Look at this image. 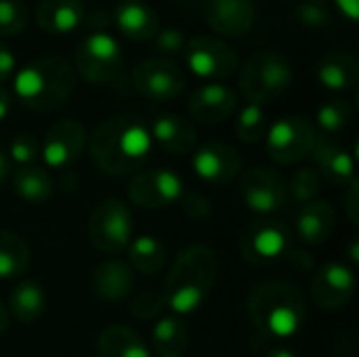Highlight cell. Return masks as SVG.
<instances>
[{
	"mask_svg": "<svg viewBox=\"0 0 359 357\" xmlns=\"http://www.w3.org/2000/svg\"><path fill=\"white\" fill-rule=\"evenodd\" d=\"M149 128L133 116H114L101 122L90 137L95 164L111 177H126L143 168L151 154Z\"/></svg>",
	"mask_w": 359,
	"mask_h": 357,
	"instance_id": "obj_1",
	"label": "cell"
},
{
	"mask_svg": "<svg viewBox=\"0 0 359 357\" xmlns=\"http://www.w3.org/2000/svg\"><path fill=\"white\" fill-rule=\"evenodd\" d=\"M219 276L217 255L208 246H189L179 252L164 282V301L179 316L198 311L210 297Z\"/></svg>",
	"mask_w": 359,
	"mask_h": 357,
	"instance_id": "obj_2",
	"label": "cell"
},
{
	"mask_svg": "<svg viewBox=\"0 0 359 357\" xmlns=\"http://www.w3.org/2000/svg\"><path fill=\"white\" fill-rule=\"evenodd\" d=\"M248 314L263 337L290 339L303 328L307 305L299 286L286 280H267L250 292Z\"/></svg>",
	"mask_w": 359,
	"mask_h": 357,
	"instance_id": "obj_3",
	"label": "cell"
},
{
	"mask_svg": "<svg viewBox=\"0 0 359 357\" xmlns=\"http://www.w3.org/2000/svg\"><path fill=\"white\" fill-rule=\"evenodd\" d=\"M76 86L74 65L59 57L46 55L29 61L13 76L17 99L34 112H53L61 107Z\"/></svg>",
	"mask_w": 359,
	"mask_h": 357,
	"instance_id": "obj_4",
	"label": "cell"
},
{
	"mask_svg": "<svg viewBox=\"0 0 359 357\" xmlns=\"http://www.w3.org/2000/svg\"><path fill=\"white\" fill-rule=\"evenodd\" d=\"M294 82V69L290 61L273 50L255 53L242 67L240 90L257 105L280 99Z\"/></svg>",
	"mask_w": 359,
	"mask_h": 357,
	"instance_id": "obj_5",
	"label": "cell"
},
{
	"mask_svg": "<svg viewBox=\"0 0 359 357\" xmlns=\"http://www.w3.org/2000/svg\"><path fill=\"white\" fill-rule=\"evenodd\" d=\"M124 65V53L120 42L107 32L88 34L74 53L76 72L93 84H107L116 80Z\"/></svg>",
	"mask_w": 359,
	"mask_h": 357,
	"instance_id": "obj_6",
	"label": "cell"
},
{
	"mask_svg": "<svg viewBox=\"0 0 359 357\" xmlns=\"http://www.w3.org/2000/svg\"><path fill=\"white\" fill-rule=\"evenodd\" d=\"M133 229L130 208L118 198H103L88 217L90 244L107 255L122 252L133 240Z\"/></svg>",
	"mask_w": 359,
	"mask_h": 357,
	"instance_id": "obj_7",
	"label": "cell"
},
{
	"mask_svg": "<svg viewBox=\"0 0 359 357\" xmlns=\"http://www.w3.org/2000/svg\"><path fill=\"white\" fill-rule=\"evenodd\" d=\"M267 154L278 164H297L305 160L316 143H318V130L316 124L301 114L284 116L276 124L267 128Z\"/></svg>",
	"mask_w": 359,
	"mask_h": 357,
	"instance_id": "obj_8",
	"label": "cell"
},
{
	"mask_svg": "<svg viewBox=\"0 0 359 357\" xmlns=\"http://www.w3.org/2000/svg\"><path fill=\"white\" fill-rule=\"evenodd\" d=\"M183 55L189 72L208 82L229 78L240 65L238 50L219 36H194L185 42Z\"/></svg>",
	"mask_w": 359,
	"mask_h": 357,
	"instance_id": "obj_9",
	"label": "cell"
},
{
	"mask_svg": "<svg viewBox=\"0 0 359 357\" xmlns=\"http://www.w3.org/2000/svg\"><path fill=\"white\" fill-rule=\"evenodd\" d=\"M292 248L290 231L284 223L273 219H259L252 221L242 238H240V252L242 259L250 265H269L286 257Z\"/></svg>",
	"mask_w": 359,
	"mask_h": 357,
	"instance_id": "obj_10",
	"label": "cell"
},
{
	"mask_svg": "<svg viewBox=\"0 0 359 357\" xmlns=\"http://www.w3.org/2000/svg\"><path fill=\"white\" fill-rule=\"evenodd\" d=\"M240 196L252 213L271 215L286 206L288 185L276 170L267 166H255L242 175Z\"/></svg>",
	"mask_w": 359,
	"mask_h": 357,
	"instance_id": "obj_11",
	"label": "cell"
},
{
	"mask_svg": "<svg viewBox=\"0 0 359 357\" xmlns=\"http://www.w3.org/2000/svg\"><path fill=\"white\" fill-rule=\"evenodd\" d=\"M183 181L170 168H149L133 177L128 185L130 200L141 208H166L183 196Z\"/></svg>",
	"mask_w": 359,
	"mask_h": 357,
	"instance_id": "obj_12",
	"label": "cell"
},
{
	"mask_svg": "<svg viewBox=\"0 0 359 357\" xmlns=\"http://www.w3.org/2000/svg\"><path fill=\"white\" fill-rule=\"evenodd\" d=\"M135 88L154 101H172L185 90V74L168 59H145L133 69Z\"/></svg>",
	"mask_w": 359,
	"mask_h": 357,
	"instance_id": "obj_13",
	"label": "cell"
},
{
	"mask_svg": "<svg viewBox=\"0 0 359 357\" xmlns=\"http://www.w3.org/2000/svg\"><path fill=\"white\" fill-rule=\"evenodd\" d=\"M355 271L345 263H326L311 278V299L320 309H343L355 295Z\"/></svg>",
	"mask_w": 359,
	"mask_h": 357,
	"instance_id": "obj_14",
	"label": "cell"
},
{
	"mask_svg": "<svg viewBox=\"0 0 359 357\" xmlns=\"http://www.w3.org/2000/svg\"><path fill=\"white\" fill-rule=\"evenodd\" d=\"M86 147V130L76 120H59L55 122L44 141L40 143V156L46 166L63 170L69 168Z\"/></svg>",
	"mask_w": 359,
	"mask_h": 357,
	"instance_id": "obj_15",
	"label": "cell"
},
{
	"mask_svg": "<svg viewBox=\"0 0 359 357\" xmlns=\"http://www.w3.org/2000/svg\"><path fill=\"white\" fill-rule=\"evenodd\" d=\"M191 166L202 181L223 185L233 181L242 173V156L233 145L225 141H208L196 149Z\"/></svg>",
	"mask_w": 359,
	"mask_h": 357,
	"instance_id": "obj_16",
	"label": "cell"
},
{
	"mask_svg": "<svg viewBox=\"0 0 359 357\" xmlns=\"http://www.w3.org/2000/svg\"><path fill=\"white\" fill-rule=\"evenodd\" d=\"M204 17L219 38H242L257 21L252 0H206Z\"/></svg>",
	"mask_w": 359,
	"mask_h": 357,
	"instance_id": "obj_17",
	"label": "cell"
},
{
	"mask_svg": "<svg viewBox=\"0 0 359 357\" xmlns=\"http://www.w3.org/2000/svg\"><path fill=\"white\" fill-rule=\"evenodd\" d=\"M238 109V95L221 84V82H208L200 88H196L187 101L189 116L200 124H221L229 120Z\"/></svg>",
	"mask_w": 359,
	"mask_h": 357,
	"instance_id": "obj_18",
	"label": "cell"
},
{
	"mask_svg": "<svg viewBox=\"0 0 359 357\" xmlns=\"http://www.w3.org/2000/svg\"><path fill=\"white\" fill-rule=\"evenodd\" d=\"M337 225V215L330 202L326 200H311L301 204L294 217V234L303 244L318 246L324 244Z\"/></svg>",
	"mask_w": 359,
	"mask_h": 357,
	"instance_id": "obj_19",
	"label": "cell"
},
{
	"mask_svg": "<svg viewBox=\"0 0 359 357\" xmlns=\"http://www.w3.org/2000/svg\"><path fill=\"white\" fill-rule=\"evenodd\" d=\"M149 135L154 143H158L164 151L175 154V156H185L194 151L198 143L196 126L179 114L158 116L149 128Z\"/></svg>",
	"mask_w": 359,
	"mask_h": 357,
	"instance_id": "obj_20",
	"label": "cell"
},
{
	"mask_svg": "<svg viewBox=\"0 0 359 357\" xmlns=\"http://www.w3.org/2000/svg\"><path fill=\"white\" fill-rule=\"evenodd\" d=\"M114 21L120 34L130 40L147 42L160 32V17L158 13L145 4L143 0H124L114 11Z\"/></svg>",
	"mask_w": 359,
	"mask_h": 357,
	"instance_id": "obj_21",
	"label": "cell"
},
{
	"mask_svg": "<svg viewBox=\"0 0 359 357\" xmlns=\"http://www.w3.org/2000/svg\"><path fill=\"white\" fill-rule=\"evenodd\" d=\"M84 21V6L80 0H40L36 8V23L42 32L53 36L72 34Z\"/></svg>",
	"mask_w": 359,
	"mask_h": 357,
	"instance_id": "obj_22",
	"label": "cell"
},
{
	"mask_svg": "<svg viewBox=\"0 0 359 357\" xmlns=\"http://www.w3.org/2000/svg\"><path fill=\"white\" fill-rule=\"evenodd\" d=\"M318 170L334 185H349L355 179V160L353 154L347 151L332 139H318L311 151Z\"/></svg>",
	"mask_w": 359,
	"mask_h": 357,
	"instance_id": "obj_23",
	"label": "cell"
},
{
	"mask_svg": "<svg viewBox=\"0 0 359 357\" xmlns=\"http://www.w3.org/2000/svg\"><path fill=\"white\" fill-rule=\"evenodd\" d=\"M135 286V274L124 261H105L97 265L90 278V288L101 301H122Z\"/></svg>",
	"mask_w": 359,
	"mask_h": 357,
	"instance_id": "obj_24",
	"label": "cell"
},
{
	"mask_svg": "<svg viewBox=\"0 0 359 357\" xmlns=\"http://www.w3.org/2000/svg\"><path fill=\"white\" fill-rule=\"evenodd\" d=\"M316 76L328 90H351L359 80L358 59L349 53H328L318 61Z\"/></svg>",
	"mask_w": 359,
	"mask_h": 357,
	"instance_id": "obj_25",
	"label": "cell"
},
{
	"mask_svg": "<svg viewBox=\"0 0 359 357\" xmlns=\"http://www.w3.org/2000/svg\"><path fill=\"white\" fill-rule=\"evenodd\" d=\"M97 357H149V349L133 328L114 324L99 335Z\"/></svg>",
	"mask_w": 359,
	"mask_h": 357,
	"instance_id": "obj_26",
	"label": "cell"
},
{
	"mask_svg": "<svg viewBox=\"0 0 359 357\" xmlns=\"http://www.w3.org/2000/svg\"><path fill=\"white\" fill-rule=\"evenodd\" d=\"M46 309V295L38 282L23 280L19 282L8 295V309L11 316L21 324H34L44 316Z\"/></svg>",
	"mask_w": 359,
	"mask_h": 357,
	"instance_id": "obj_27",
	"label": "cell"
},
{
	"mask_svg": "<svg viewBox=\"0 0 359 357\" xmlns=\"http://www.w3.org/2000/svg\"><path fill=\"white\" fill-rule=\"evenodd\" d=\"M151 343L158 357H183L189 347V328L177 316H164L151 330Z\"/></svg>",
	"mask_w": 359,
	"mask_h": 357,
	"instance_id": "obj_28",
	"label": "cell"
},
{
	"mask_svg": "<svg viewBox=\"0 0 359 357\" xmlns=\"http://www.w3.org/2000/svg\"><path fill=\"white\" fill-rule=\"evenodd\" d=\"M15 194L29 204H44L55 194L53 177L40 166H19L13 175Z\"/></svg>",
	"mask_w": 359,
	"mask_h": 357,
	"instance_id": "obj_29",
	"label": "cell"
},
{
	"mask_svg": "<svg viewBox=\"0 0 359 357\" xmlns=\"http://www.w3.org/2000/svg\"><path fill=\"white\" fill-rule=\"evenodd\" d=\"M32 252L23 238L0 229V280H15L29 267Z\"/></svg>",
	"mask_w": 359,
	"mask_h": 357,
	"instance_id": "obj_30",
	"label": "cell"
},
{
	"mask_svg": "<svg viewBox=\"0 0 359 357\" xmlns=\"http://www.w3.org/2000/svg\"><path fill=\"white\" fill-rule=\"evenodd\" d=\"M126 248L130 269H137L145 276H154L162 271V267L166 265V248L154 236H139L130 240Z\"/></svg>",
	"mask_w": 359,
	"mask_h": 357,
	"instance_id": "obj_31",
	"label": "cell"
},
{
	"mask_svg": "<svg viewBox=\"0 0 359 357\" xmlns=\"http://www.w3.org/2000/svg\"><path fill=\"white\" fill-rule=\"evenodd\" d=\"M351 120H353V105L347 99H341V97L324 101L318 107V114H316L318 126L328 135L343 133L351 124Z\"/></svg>",
	"mask_w": 359,
	"mask_h": 357,
	"instance_id": "obj_32",
	"label": "cell"
},
{
	"mask_svg": "<svg viewBox=\"0 0 359 357\" xmlns=\"http://www.w3.org/2000/svg\"><path fill=\"white\" fill-rule=\"evenodd\" d=\"M267 114L263 109V105L257 103H248L246 107H242L238 112L236 118V135L240 141L244 143H259L265 135H267Z\"/></svg>",
	"mask_w": 359,
	"mask_h": 357,
	"instance_id": "obj_33",
	"label": "cell"
},
{
	"mask_svg": "<svg viewBox=\"0 0 359 357\" xmlns=\"http://www.w3.org/2000/svg\"><path fill=\"white\" fill-rule=\"evenodd\" d=\"M29 21V11L23 0H0V38L19 36Z\"/></svg>",
	"mask_w": 359,
	"mask_h": 357,
	"instance_id": "obj_34",
	"label": "cell"
},
{
	"mask_svg": "<svg viewBox=\"0 0 359 357\" xmlns=\"http://www.w3.org/2000/svg\"><path fill=\"white\" fill-rule=\"evenodd\" d=\"M288 185V194H292V198L301 204L311 202L318 198V194L322 191V181L320 175L313 168H299Z\"/></svg>",
	"mask_w": 359,
	"mask_h": 357,
	"instance_id": "obj_35",
	"label": "cell"
},
{
	"mask_svg": "<svg viewBox=\"0 0 359 357\" xmlns=\"http://www.w3.org/2000/svg\"><path fill=\"white\" fill-rule=\"evenodd\" d=\"M8 154H11V160L17 162L19 166H32L40 156V141L29 133H21L13 137L8 145Z\"/></svg>",
	"mask_w": 359,
	"mask_h": 357,
	"instance_id": "obj_36",
	"label": "cell"
},
{
	"mask_svg": "<svg viewBox=\"0 0 359 357\" xmlns=\"http://www.w3.org/2000/svg\"><path fill=\"white\" fill-rule=\"evenodd\" d=\"M166 307L164 295L156 292V290H145L141 295H137L130 303V314L139 320H154L162 314V309Z\"/></svg>",
	"mask_w": 359,
	"mask_h": 357,
	"instance_id": "obj_37",
	"label": "cell"
},
{
	"mask_svg": "<svg viewBox=\"0 0 359 357\" xmlns=\"http://www.w3.org/2000/svg\"><path fill=\"white\" fill-rule=\"evenodd\" d=\"M294 15H297L299 23L309 27V29H324L332 21L330 8L322 6V4H313V2H301L297 6Z\"/></svg>",
	"mask_w": 359,
	"mask_h": 357,
	"instance_id": "obj_38",
	"label": "cell"
},
{
	"mask_svg": "<svg viewBox=\"0 0 359 357\" xmlns=\"http://www.w3.org/2000/svg\"><path fill=\"white\" fill-rule=\"evenodd\" d=\"M185 36L179 27H160V32L154 36V46L164 55L181 53L185 46Z\"/></svg>",
	"mask_w": 359,
	"mask_h": 357,
	"instance_id": "obj_39",
	"label": "cell"
},
{
	"mask_svg": "<svg viewBox=\"0 0 359 357\" xmlns=\"http://www.w3.org/2000/svg\"><path fill=\"white\" fill-rule=\"evenodd\" d=\"M179 202H181V206H183V213H185L187 217H191V219L202 221V219H208V217L212 215L210 200L204 198L202 194H196V191L185 194V191H183V196L179 198Z\"/></svg>",
	"mask_w": 359,
	"mask_h": 357,
	"instance_id": "obj_40",
	"label": "cell"
},
{
	"mask_svg": "<svg viewBox=\"0 0 359 357\" xmlns=\"http://www.w3.org/2000/svg\"><path fill=\"white\" fill-rule=\"evenodd\" d=\"M15 67H17L15 53L4 42H0V84L15 76Z\"/></svg>",
	"mask_w": 359,
	"mask_h": 357,
	"instance_id": "obj_41",
	"label": "cell"
},
{
	"mask_svg": "<svg viewBox=\"0 0 359 357\" xmlns=\"http://www.w3.org/2000/svg\"><path fill=\"white\" fill-rule=\"evenodd\" d=\"M345 202H347V215H349V221H351L353 225H358V221H359V187H358V181H355V179H353V181L347 185Z\"/></svg>",
	"mask_w": 359,
	"mask_h": 357,
	"instance_id": "obj_42",
	"label": "cell"
},
{
	"mask_svg": "<svg viewBox=\"0 0 359 357\" xmlns=\"http://www.w3.org/2000/svg\"><path fill=\"white\" fill-rule=\"evenodd\" d=\"M286 259H288V263H290L297 271H301V274H307V271L313 269V259H311L307 252L299 250V248H290V250L286 252Z\"/></svg>",
	"mask_w": 359,
	"mask_h": 357,
	"instance_id": "obj_43",
	"label": "cell"
},
{
	"mask_svg": "<svg viewBox=\"0 0 359 357\" xmlns=\"http://www.w3.org/2000/svg\"><path fill=\"white\" fill-rule=\"evenodd\" d=\"M337 4V8L349 19V21H358L359 19V0H332Z\"/></svg>",
	"mask_w": 359,
	"mask_h": 357,
	"instance_id": "obj_44",
	"label": "cell"
},
{
	"mask_svg": "<svg viewBox=\"0 0 359 357\" xmlns=\"http://www.w3.org/2000/svg\"><path fill=\"white\" fill-rule=\"evenodd\" d=\"M11 103H13L11 93H8L6 88H2V86H0V122L8 116V112H11Z\"/></svg>",
	"mask_w": 359,
	"mask_h": 357,
	"instance_id": "obj_45",
	"label": "cell"
},
{
	"mask_svg": "<svg viewBox=\"0 0 359 357\" xmlns=\"http://www.w3.org/2000/svg\"><path fill=\"white\" fill-rule=\"evenodd\" d=\"M8 330V311H6V305L0 301V337Z\"/></svg>",
	"mask_w": 359,
	"mask_h": 357,
	"instance_id": "obj_46",
	"label": "cell"
},
{
	"mask_svg": "<svg viewBox=\"0 0 359 357\" xmlns=\"http://www.w3.org/2000/svg\"><path fill=\"white\" fill-rule=\"evenodd\" d=\"M8 170H11V164H8V158L0 151V185L6 181L8 177Z\"/></svg>",
	"mask_w": 359,
	"mask_h": 357,
	"instance_id": "obj_47",
	"label": "cell"
},
{
	"mask_svg": "<svg viewBox=\"0 0 359 357\" xmlns=\"http://www.w3.org/2000/svg\"><path fill=\"white\" fill-rule=\"evenodd\" d=\"M265 357H297L290 349H284V347H276V349H269Z\"/></svg>",
	"mask_w": 359,
	"mask_h": 357,
	"instance_id": "obj_48",
	"label": "cell"
},
{
	"mask_svg": "<svg viewBox=\"0 0 359 357\" xmlns=\"http://www.w3.org/2000/svg\"><path fill=\"white\" fill-rule=\"evenodd\" d=\"M359 244H358V240H355V238H353V240H351V248H349V259H351V263H353V265H358L359 263Z\"/></svg>",
	"mask_w": 359,
	"mask_h": 357,
	"instance_id": "obj_49",
	"label": "cell"
},
{
	"mask_svg": "<svg viewBox=\"0 0 359 357\" xmlns=\"http://www.w3.org/2000/svg\"><path fill=\"white\" fill-rule=\"evenodd\" d=\"M305 2H313V4H322V6H328L332 0H305Z\"/></svg>",
	"mask_w": 359,
	"mask_h": 357,
	"instance_id": "obj_50",
	"label": "cell"
}]
</instances>
